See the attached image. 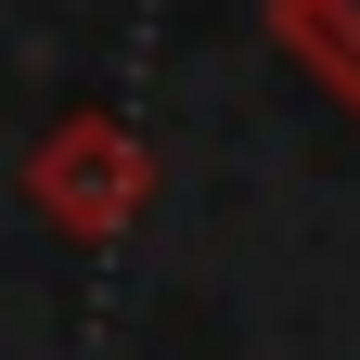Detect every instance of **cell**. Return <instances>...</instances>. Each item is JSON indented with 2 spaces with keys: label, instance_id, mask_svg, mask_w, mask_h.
<instances>
[{
  "label": "cell",
  "instance_id": "6da1fadb",
  "mask_svg": "<svg viewBox=\"0 0 360 360\" xmlns=\"http://www.w3.org/2000/svg\"><path fill=\"white\" fill-rule=\"evenodd\" d=\"M26 206L52 219L65 245H116L129 219L155 206V155H142V129H129L116 103H77V116H52L26 142Z\"/></svg>",
  "mask_w": 360,
  "mask_h": 360
},
{
  "label": "cell",
  "instance_id": "7a4b0ae2",
  "mask_svg": "<svg viewBox=\"0 0 360 360\" xmlns=\"http://www.w3.org/2000/svg\"><path fill=\"white\" fill-rule=\"evenodd\" d=\"M270 39L360 116V0H270Z\"/></svg>",
  "mask_w": 360,
  "mask_h": 360
}]
</instances>
